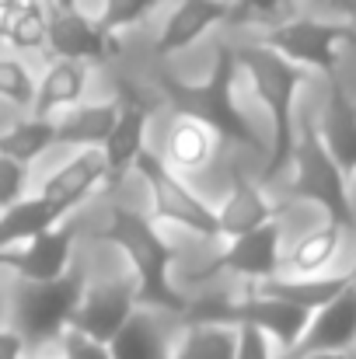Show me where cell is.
<instances>
[{
  "mask_svg": "<svg viewBox=\"0 0 356 359\" xmlns=\"http://www.w3.org/2000/svg\"><path fill=\"white\" fill-rule=\"evenodd\" d=\"M35 196H42L63 220L84 217L95 203L112 196L109 164L102 150H60L35 175Z\"/></svg>",
  "mask_w": 356,
  "mask_h": 359,
  "instance_id": "cell-9",
  "label": "cell"
},
{
  "mask_svg": "<svg viewBox=\"0 0 356 359\" xmlns=\"http://www.w3.org/2000/svg\"><path fill=\"white\" fill-rule=\"evenodd\" d=\"M53 4H56V7H81L84 0H53Z\"/></svg>",
  "mask_w": 356,
  "mask_h": 359,
  "instance_id": "cell-37",
  "label": "cell"
},
{
  "mask_svg": "<svg viewBox=\"0 0 356 359\" xmlns=\"http://www.w3.org/2000/svg\"><path fill=\"white\" fill-rule=\"evenodd\" d=\"M346 234L339 224L332 220H322L308 231H301L297 238H286V251H283V276H301V279H311V276H329L336 272L332 265L339 262L343 255V244Z\"/></svg>",
  "mask_w": 356,
  "mask_h": 359,
  "instance_id": "cell-20",
  "label": "cell"
},
{
  "mask_svg": "<svg viewBox=\"0 0 356 359\" xmlns=\"http://www.w3.org/2000/svg\"><path fill=\"white\" fill-rule=\"evenodd\" d=\"M81 293H84V258L60 283H42V286L7 283V290H4V311H7V321L28 342L32 353L56 349L63 342V335L74 328V314H77Z\"/></svg>",
  "mask_w": 356,
  "mask_h": 359,
  "instance_id": "cell-6",
  "label": "cell"
},
{
  "mask_svg": "<svg viewBox=\"0 0 356 359\" xmlns=\"http://www.w3.org/2000/svg\"><path fill=\"white\" fill-rule=\"evenodd\" d=\"M140 307H143L140 304V286L119 258L105 262V265H95L91 258H84V293H81L70 332L109 346Z\"/></svg>",
  "mask_w": 356,
  "mask_h": 359,
  "instance_id": "cell-8",
  "label": "cell"
},
{
  "mask_svg": "<svg viewBox=\"0 0 356 359\" xmlns=\"http://www.w3.org/2000/svg\"><path fill=\"white\" fill-rule=\"evenodd\" d=\"M175 335H178L175 318L140 307L126 321V328L109 342V353H112V359H171Z\"/></svg>",
  "mask_w": 356,
  "mask_h": 359,
  "instance_id": "cell-22",
  "label": "cell"
},
{
  "mask_svg": "<svg viewBox=\"0 0 356 359\" xmlns=\"http://www.w3.org/2000/svg\"><path fill=\"white\" fill-rule=\"evenodd\" d=\"M11 258H14V251H0V279H7V272H11Z\"/></svg>",
  "mask_w": 356,
  "mask_h": 359,
  "instance_id": "cell-35",
  "label": "cell"
},
{
  "mask_svg": "<svg viewBox=\"0 0 356 359\" xmlns=\"http://www.w3.org/2000/svg\"><path fill=\"white\" fill-rule=\"evenodd\" d=\"M308 359H353V356H308Z\"/></svg>",
  "mask_w": 356,
  "mask_h": 359,
  "instance_id": "cell-39",
  "label": "cell"
},
{
  "mask_svg": "<svg viewBox=\"0 0 356 359\" xmlns=\"http://www.w3.org/2000/svg\"><path fill=\"white\" fill-rule=\"evenodd\" d=\"M119 116V95L116 91H98L88 98L81 109L67 112L56 119V154L60 150H102Z\"/></svg>",
  "mask_w": 356,
  "mask_h": 359,
  "instance_id": "cell-21",
  "label": "cell"
},
{
  "mask_svg": "<svg viewBox=\"0 0 356 359\" xmlns=\"http://www.w3.org/2000/svg\"><path fill=\"white\" fill-rule=\"evenodd\" d=\"M98 91H102V70H91L84 63H67V60H46L39 67L32 116L56 122L67 112L81 109Z\"/></svg>",
  "mask_w": 356,
  "mask_h": 359,
  "instance_id": "cell-16",
  "label": "cell"
},
{
  "mask_svg": "<svg viewBox=\"0 0 356 359\" xmlns=\"http://www.w3.org/2000/svg\"><path fill=\"white\" fill-rule=\"evenodd\" d=\"M0 359H32L28 342L21 339V332H18L7 318L0 321Z\"/></svg>",
  "mask_w": 356,
  "mask_h": 359,
  "instance_id": "cell-33",
  "label": "cell"
},
{
  "mask_svg": "<svg viewBox=\"0 0 356 359\" xmlns=\"http://www.w3.org/2000/svg\"><path fill=\"white\" fill-rule=\"evenodd\" d=\"M356 346V283H350L332 304L311 314L308 332L301 342L279 359H308V356H350Z\"/></svg>",
  "mask_w": 356,
  "mask_h": 359,
  "instance_id": "cell-17",
  "label": "cell"
},
{
  "mask_svg": "<svg viewBox=\"0 0 356 359\" xmlns=\"http://www.w3.org/2000/svg\"><path fill=\"white\" fill-rule=\"evenodd\" d=\"M241 74V91L258 105L262 116V136H265V157L255 168V175L272 189L283 182L286 164L294 157L297 126H301V95L308 88V77L301 67L283 60L276 49H269L255 32L251 35H231Z\"/></svg>",
  "mask_w": 356,
  "mask_h": 359,
  "instance_id": "cell-3",
  "label": "cell"
},
{
  "mask_svg": "<svg viewBox=\"0 0 356 359\" xmlns=\"http://www.w3.org/2000/svg\"><path fill=\"white\" fill-rule=\"evenodd\" d=\"M269 49H276L283 60L301 67L304 74H322L325 81H336L343 49L356 46V28L350 21L322 18V14H290L269 28L255 32Z\"/></svg>",
  "mask_w": 356,
  "mask_h": 359,
  "instance_id": "cell-7",
  "label": "cell"
},
{
  "mask_svg": "<svg viewBox=\"0 0 356 359\" xmlns=\"http://www.w3.org/2000/svg\"><path fill=\"white\" fill-rule=\"evenodd\" d=\"M150 150L157 154V161L164 168H171L175 175H182L192 185L199 178H206L228 154V147L220 143V136L210 126L189 119V116H178V112H164V109L154 122Z\"/></svg>",
  "mask_w": 356,
  "mask_h": 359,
  "instance_id": "cell-12",
  "label": "cell"
},
{
  "mask_svg": "<svg viewBox=\"0 0 356 359\" xmlns=\"http://www.w3.org/2000/svg\"><path fill=\"white\" fill-rule=\"evenodd\" d=\"M353 359H356V356H353Z\"/></svg>",
  "mask_w": 356,
  "mask_h": 359,
  "instance_id": "cell-41",
  "label": "cell"
},
{
  "mask_svg": "<svg viewBox=\"0 0 356 359\" xmlns=\"http://www.w3.org/2000/svg\"><path fill=\"white\" fill-rule=\"evenodd\" d=\"M290 14H297L294 0H235V25L231 28L255 25V32H258V28H269Z\"/></svg>",
  "mask_w": 356,
  "mask_h": 359,
  "instance_id": "cell-29",
  "label": "cell"
},
{
  "mask_svg": "<svg viewBox=\"0 0 356 359\" xmlns=\"http://www.w3.org/2000/svg\"><path fill=\"white\" fill-rule=\"evenodd\" d=\"M168 4H171V0H98L95 14H98V21H102L116 39L126 42L133 32H140V28H147L150 21H157Z\"/></svg>",
  "mask_w": 356,
  "mask_h": 359,
  "instance_id": "cell-28",
  "label": "cell"
},
{
  "mask_svg": "<svg viewBox=\"0 0 356 359\" xmlns=\"http://www.w3.org/2000/svg\"><path fill=\"white\" fill-rule=\"evenodd\" d=\"M235 25L231 0H171L154 25L150 56L157 63L178 60L206 42H217Z\"/></svg>",
  "mask_w": 356,
  "mask_h": 359,
  "instance_id": "cell-11",
  "label": "cell"
},
{
  "mask_svg": "<svg viewBox=\"0 0 356 359\" xmlns=\"http://www.w3.org/2000/svg\"><path fill=\"white\" fill-rule=\"evenodd\" d=\"M346 272H350V279H353V283H356V258H353V265H350Z\"/></svg>",
  "mask_w": 356,
  "mask_h": 359,
  "instance_id": "cell-38",
  "label": "cell"
},
{
  "mask_svg": "<svg viewBox=\"0 0 356 359\" xmlns=\"http://www.w3.org/2000/svg\"><path fill=\"white\" fill-rule=\"evenodd\" d=\"M56 349H60L63 359H112L109 346H102V342H95V339H84V335H77V332H67Z\"/></svg>",
  "mask_w": 356,
  "mask_h": 359,
  "instance_id": "cell-31",
  "label": "cell"
},
{
  "mask_svg": "<svg viewBox=\"0 0 356 359\" xmlns=\"http://www.w3.org/2000/svg\"><path fill=\"white\" fill-rule=\"evenodd\" d=\"M32 359H63V356H60V349H39V353H32Z\"/></svg>",
  "mask_w": 356,
  "mask_h": 359,
  "instance_id": "cell-36",
  "label": "cell"
},
{
  "mask_svg": "<svg viewBox=\"0 0 356 359\" xmlns=\"http://www.w3.org/2000/svg\"><path fill=\"white\" fill-rule=\"evenodd\" d=\"M231 4H235V0H231Z\"/></svg>",
  "mask_w": 356,
  "mask_h": 359,
  "instance_id": "cell-40",
  "label": "cell"
},
{
  "mask_svg": "<svg viewBox=\"0 0 356 359\" xmlns=\"http://www.w3.org/2000/svg\"><path fill=\"white\" fill-rule=\"evenodd\" d=\"M53 0H21L0 21V49L42 67L49 60V28H53Z\"/></svg>",
  "mask_w": 356,
  "mask_h": 359,
  "instance_id": "cell-18",
  "label": "cell"
},
{
  "mask_svg": "<svg viewBox=\"0 0 356 359\" xmlns=\"http://www.w3.org/2000/svg\"><path fill=\"white\" fill-rule=\"evenodd\" d=\"M84 248H88L84 217H70V220L56 224L53 231H46L42 238L28 241L25 248L14 251L7 283H28V286L60 283L63 276H70L81 265Z\"/></svg>",
  "mask_w": 356,
  "mask_h": 359,
  "instance_id": "cell-13",
  "label": "cell"
},
{
  "mask_svg": "<svg viewBox=\"0 0 356 359\" xmlns=\"http://www.w3.org/2000/svg\"><path fill=\"white\" fill-rule=\"evenodd\" d=\"M154 91L161 98L164 112H178L189 119H199L210 126L220 143L228 147V154H251L255 164H262L265 157V136L262 126H255L248 105H244V91H241V74H237L235 46L228 35H220L210 49V63L199 77H185V74H157Z\"/></svg>",
  "mask_w": 356,
  "mask_h": 359,
  "instance_id": "cell-1",
  "label": "cell"
},
{
  "mask_svg": "<svg viewBox=\"0 0 356 359\" xmlns=\"http://www.w3.org/2000/svg\"><path fill=\"white\" fill-rule=\"evenodd\" d=\"M329 4H332V7H336V11H339V14L356 28V0H329Z\"/></svg>",
  "mask_w": 356,
  "mask_h": 359,
  "instance_id": "cell-34",
  "label": "cell"
},
{
  "mask_svg": "<svg viewBox=\"0 0 356 359\" xmlns=\"http://www.w3.org/2000/svg\"><path fill=\"white\" fill-rule=\"evenodd\" d=\"M318 136L332 161L343 168V175L353 182L356 178V98L336 81H329V95L322 105V116H315Z\"/></svg>",
  "mask_w": 356,
  "mask_h": 359,
  "instance_id": "cell-19",
  "label": "cell"
},
{
  "mask_svg": "<svg viewBox=\"0 0 356 359\" xmlns=\"http://www.w3.org/2000/svg\"><path fill=\"white\" fill-rule=\"evenodd\" d=\"M56 224H63V217L42 199V196H28L18 206L0 213V251H18L28 241L42 238L46 231H53Z\"/></svg>",
  "mask_w": 356,
  "mask_h": 359,
  "instance_id": "cell-25",
  "label": "cell"
},
{
  "mask_svg": "<svg viewBox=\"0 0 356 359\" xmlns=\"http://www.w3.org/2000/svg\"><path fill=\"white\" fill-rule=\"evenodd\" d=\"M112 91L119 95V116L105 147H102V157L109 164V182H112V196H116L129 182L136 161L150 150L154 122L161 116V98H157L154 84L140 88V84H122L119 81Z\"/></svg>",
  "mask_w": 356,
  "mask_h": 359,
  "instance_id": "cell-10",
  "label": "cell"
},
{
  "mask_svg": "<svg viewBox=\"0 0 356 359\" xmlns=\"http://www.w3.org/2000/svg\"><path fill=\"white\" fill-rule=\"evenodd\" d=\"M350 272H329V276H311V279H301V276H276L262 286H248V290H258L265 297H276V300H286L308 314H318L325 304H332L346 286H350Z\"/></svg>",
  "mask_w": 356,
  "mask_h": 359,
  "instance_id": "cell-24",
  "label": "cell"
},
{
  "mask_svg": "<svg viewBox=\"0 0 356 359\" xmlns=\"http://www.w3.org/2000/svg\"><path fill=\"white\" fill-rule=\"evenodd\" d=\"M171 359H237V328H228V325H178Z\"/></svg>",
  "mask_w": 356,
  "mask_h": 359,
  "instance_id": "cell-26",
  "label": "cell"
},
{
  "mask_svg": "<svg viewBox=\"0 0 356 359\" xmlns=\"http://www.w3.org/2000/svg\"><path fill=\"white\" fill-rule=\"evenodd\" d=\"M213 206H217V234L220 244L224 241L244 238L265 224H276L283 220V210L286 203L251 171V168H231L228 182H224V192L213 196Z\"/></svg>",
  "mask_w": 356,
  "mask_h": 359,
  "instance_id": "cell-14",
  "label": "cell"
},
{
  "mask_svg": "<svg viewBox=\"0 0 356 359\" xmlns=\"http://www.w3.org/2000/svg\"><path fill=\"white\" fill-rule=\"evenodd\" d=\"M35 175L39 171H32V168H25L18 161L0 157V213L18 206L21 199H28L35 192Z\"/></svg>",
  "mask_w": 356,
  "mask_h": 359,
  "instance_id": "cell-30",
  "label": "cell"
},
{
  "mask_svg": "<svg viewBox=\"0 0 356 359\" xmlns=\"http://www.w3.org/2000/svg\"><path fill=\"white\" fill-rule=\"evenodd\" d=\"M237 359H276V349L265 335L251 328H237Z\"/></svg>",
  "mask_w": 356,
  "mask_h": 359,
  "instance_id": "cell-32",
  "label": "cell"
},
{
  "mask_svg": "<svg viewBox=\"0 0 356 359\" xmlns=\"http://www.w3.org/2000/svg\"><path fill=\"white\" fill-rule=\"evenodd\" d=\"M129 182L140 185L147 217H150L157 227H164L175 241L189 238L192 244H199V248L220 244L213 196H206L199 185H192V182H185L182 175H175L171 168H164L154 150H147V154L136 161Z\"/></svg>",
  "mask_w": 356,
  "mask_h": 359,
  "instance_id": "cell-4",
  "label": "cell"
},
{
  "mask_svg": "<svg viewBox=\"0 0 356 359\" xmlns=\"http://www.w3.org/2000/svg\"><path fill=\"white\" fill-rule=\"evenodd\" d=\"M56 154V122L39 119V116H14L0 112V157L18 161L32 171L42 168Z\"/></svg>",
  "mask_w": 356,
  "mask_h": 359,
  "instance_id": "cell-23",
  "label": "cell"
},
{
  "mask_svg": "<svg viewBox=\"0 0 356 359\" xmlns=\"http://www.w3.org/2000/svg\"><path fill=\"white\" fill-rule=\"evenodd\" d=\"M283 196L294 203L318 206L322 220H332L343 231H356V203L350 192V178L325 150L311 112H301L294 157L283 175Z\"/></svg>",
  "mask_w": 356,
  "mask_h": 359,
  "instance_id": "cell-5",
  "label": "cell"
},
{
  "mask_svg": "<svg viewBox=\"0 0 356 359\" xmlns=\"http://www.w3.org/2000/svg\"><path fill=\"white\" fill-rule=\"evenodd\" d=\"M35 84H39V67L0 49V112L28 116L35 109Z\"/></svg>",
  "mask_w": 356,
  "mask_h": 359,
  "instance_id": "cell-27",
  "label": "cell"
},
{
  "mask_svg": "<svg viewBox=\"0 0 356 359\" xmlns=\"http://www.w3.org/2000/svg\"><path fill=\"white\" fill-rule=\"evenodd\" d=\"M88 238L109 248L126 272L140 286V304L147 311H161L168 318L185 314V290L178 286V265H182V244L164 227H157L143 206L126 203L122 196H109L102 203V220Z\"/></svg>",
  "mask_w": 356,
  "mask_h": 359,
  "instance_id": "cell-2",
  "label": "cell"
},
{
  "mask_svg": "<svg viewBox=\"0 0 356 359\" xmlns=\"http://www.w3.org/2000/svg\"><path fill=\"white\" fill-rule=\"evenodd\" d=\"M122 53V39H116L95 11L81 7H56L49 28V60L84 63L91 70H109Z\"/></svg>",
  "mask_w": 356,
  "mask_h": 359,
  "instance_id": "cell-15",
  "label": "cell"
}]
</instances>
